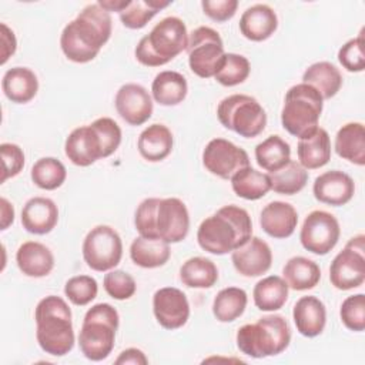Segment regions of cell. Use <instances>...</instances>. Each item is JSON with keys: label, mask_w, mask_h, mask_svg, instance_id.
Segmentation results:
<instances>
[{"label": "cell", "mask_w": 365, "mask_h": 365, "mask_svg": "<svg viewBox=\"0 0 365 365\" xmlns=\"http://www.w3.org/2000/svg\"><path fill=\"white\" fill-rule=\"evenodd\" d=\"M113 20L98 1L81 9L74 20L67 23L60 36V47L67 60L78 64L94 60L110 40Z\"/></svg>", "instance_id": "1"}, {"label": "cell", "mask_w": 365, "mask_h": 365, "mask_svg": "<svg viewBox=\"0 0 365 365\" xmlns=\"http://www.w3.org/2000/svg\"><path fill=\"white\" fill-rule=\"evenodd\" d=\"M134 225L141 237L161 238L168 244H177L188 234L190 214L180 198L150 197L138 204Z\"/></svg>", "instance_id": "2"}, {"label": "cell", "mask_w": 365, "mask_h": 365, "mask_svg": "<svg viewBox=\"0 0 365 365\" xmlns=\"http://www.w3.org/2000/svg\"><path fill=\"white\" fill-rule=\"evenodd\" d=\"M252 237V221L247 210L230 204L201 221L197 230L198 245L214 255L232 252Z\"/></svg>", "instance_id": "3"}, {"label": "cell", "mask_w": 365, "mask_h": 365, "mask_svg": "<svg viewBox=\"0 0 365 365\" xmlns=\"http://www.w3.org/2000/svg\"><path fill=\"white\" fill-rule=\"evenodd\" d=\"M36 338L48 355L63 356L74 346V329L68 304L57 295H47L34 309Z\"/></svg>", "instance_id": "4"}, {"label": "cell", "mask_w": 365, "mask_h": 365, "mask_svg": "<svg viewBox=\"0 0 365 365\" xmlns=\"http://www.w3.org/2000/svg\"><path fill=\"white\" fill-rule=\"evenodd\" d=\"M188 31L185 23L175 16L160 20L135 46L134 54L140 64L160 67L187 50Z\"/></svg>", "instance_id": "5"}, {"label": "cell", "mask_w": 365, "mask_h": 365, "mask_svg": "<svg viewBox=\"0 0 365 365\" xmlns=\"http://www.w3.org/2000/svg\"><path fill=\"white\" fill-rule=\"evenodd\" d=\"M238 349L251 358L282 354L291 342V328L282 315L261 317L255 324L242 325L235 336Z\"/></svg>", "instance_id": "6"}, {"label": "cell", "mask_w": 365, "mask_h": 365, "mask_svg": "<svg viewBox=\"0 0 365 365\" xmlns=\"http://www.w3.org/2000/svg\"><path fill=\"white\" fill-rule=\"evenodd\" d=\"M118 325L120 315L113 305L100 302L88 308L78 332L81 354L94 362L106 359L114 349Z\"/></svg>", "instance_id": "7"}, {"label": "cell", "mask_w": 365, "mask_h": 365, "mask_svg": "<svg viewBox=\"0 0 365 365\" xmlns=\"http://www.w3.org/2000/svg\"><path fill=\"white\" fill-rule=\"evenodd\" d=\"M324 98L309 84L299 83L288 88L281 110V124L287 133L302 138L318 128Z\"/></svg>", "instance_id": "8"}, {"label": "cell", "mask_w": 365, "mask_h": 365, "mask_svg": "<svg viewBox=\"0 0 365 365\" xmlns=\"http://www.w3.org/2000/svg\"><path fill=\"white\" fill-rule=\"evenodd\" d=\"M217 118L222 127L244 138L259 135L267 125V113L257 98L248 94H231L217 106Z\"/></svg>", "instance_id": "9"}, {"label": "cell", "mask_w": 365, "mask_h": 365, "mask_svg": "<svg viewBox=\"0 0 365 365\" xmlns=\"http://www.w3.org/2000/svg\"><path fill=\"white\" fill-rule=\"evenodd\" d=\"M188 66L201 78L217 74L225 51L220 33L208 26H200L188 34Z\"/></svg>", "instance_id": "10"}, {"label": "cell", "mask_w": 365, "mask_h": 365, "mask_svg": "<svg viewBox=\"0 0 365 365\" xmlns=\"http://www.w3.org/2000/svg\"><path fill=\"white\" fill-rule=\"evenodd\" d=\"M84 262L88 268L104 272L114 269L123 257V241L120 234L110 225L91 228L81 247Z\"/></svg>", "instance_id": "11"}, {"label": "cell", "mask_w": 365, "mask_h": 365, "mask_svg": "<svg viewBox=\"0 0 365 365\" xmlns=\"http://www.w3.org/2000/svg\"><path fill=\"white\" fill-rule=\"evenodd\" d=\"M339 235L341 228L335 215L324 210H314L302 222L299 242L315 255H327L338 244Z\"/></svg>", "instance_id": "12"}, {"label": "cell", "mask_w": 365, "mask_h": 365, "mask_svg": "<svg viewBox=\"0 0 365 365\" xmlns=\"http://www.w3.org/2000/svg\"><path fill=\"white\" fill-rule=\"evenodd\" d=\"M202 165L208 173L230 180L238 170L250 165L248 153L225 138H212L202 151Z\"/></svg>", "instance_id": "13"}, {"label": "cell", "mask_w": 365, "mask_h": 365, "mask_svg": "<svg viewBox=\"0 0 365 365\" xmlns=\"http://www.w3.org/2000/svg\"><path fill=\"white\" fill-rule=\"evenodd\" d=\"M153 312L164 329H178L190 318V302L187 295L175 287H164L153 295Z\"/></svg>", "instance_id": "14"}, {"label": "cell", "mask_w": 365, "mask_h": 365, "mask_svg": "<svg viewBox=\"0 0 365 365\" xmlns=\"http://www.w3.org/2000/svg\"><path fill=\"white\" fill-rule=\"evenodd\" d=\"M118 115L130 125H141L150 120L154 110L153 97L145 87L137 83L123 84L114 98Z\"/></svg>", "instance_id": "15"}, {"label": "cell", "mask_w": 365, "mask_h": 365, "mask_svg": "<svg viewBox=\"0 0 365 365\" xmlns=\"http://www.w3.org/2000/svg\"><path fill=\"white\" fill-rule=\"evenodd\" d=\"M231 262L242 277H259L271 268L272 251L264 240L251 237L231 252Z\"/></svg>", "instance_id": "16"}, {"label": "cell", "mask_w": 365, "mask_h": 365, "mask_svg": "<svg viewBox=\"0 0 365 365\" xmlns=\"http://www.w3.org/2000/svg\"><path fill=\"white\" fill-rule=\"evenodd\" d=\"M64 154L77 167H88L104 158L101 141L91 124L80 125L67 135Z\"/></svg>", "instance_id": "17"}, {"label": "cell", "mask_w": 365, "mask_h": 365, "mask_svg": "<svg viewBox=\"0 0 365 365\" xmlns=\"http://www.w3.org/2000/svg\"><path fill=\"white\" fill-rule=\"evenodd\" d=\"M312 192L319 202L341 207L352 200L355 182L349 174L341 170H329L315 178Z\"/></svg>", "instance_id": "18"}, {"label": "cell", "mask_w": 365, "mask_h": 365, "mask_svg": "<svg viewBox=\"0 0 365 365\" xmlns=\"http://www.w3.org/2000/svg\"><path fill=\"white\" fill-rule=\"evenodd\" d=\"M329 281L341 291L361 287L365 281V257L348 248L339 251L329 265Z\"/></svg>", "instance_id": "19"}, {"label": "cell", "mask_w": 365, "mask_h": 365, "mask_svg": "<svg viewBox=\"0 0 365 365\" xmlns=\"http://www.w3.org/2000/svg\"><path fill=\"white\" fill-rule=\"evenodd\" d=\"M58 222V208L51 198L33 197L21 210L23 228L36 235H44L54 230Z\"/></svg>", "instance_id": "20"}, {"label": "cell", "mask_w": 365, "mask_h": 365, "mask_svg": "<svg viewBox=\"0 0 365 365\" xmlns=\"http://www.w3.org/2000/svg\"><path fill=\"white\" fill-rule=\"evenodd\" d=\"M298 224V212L289 202L271 201L259 214L262 231L277 240L288 238L294 234Z\"/></svg>", "instance_id": "21"}, {"label": "cell", "mask_w": 365, "mask_h": 365, "mask_svg": "<svg viewBox=\"0 0 365 365\" xmlns=\"http://www.w3.org/2000/svg\"><path fill=\"white\" fill-rule=\"evenodd\" d=\"M278 27V17L274 9L264 3H257L245 9L240 17V31L251 41L269 38Z\"/></svg>", "instance_id": "22"}, {"label": "cell", "mask_w": 365, "mask_h": 365, "mask_svg": "<svg viewBox=\"0 0 365 365\" xmlns=\"http://www.w3.org/2000/svg\"><path fill=\"white\" fill-rule=\"evenodd\" d=\"M292 319L297 331L307 338H315L322 334L327 324V308L324 302L314 297H301L292 309Z\"/></svg>", "instance_id": "23"}, {"label": "cell", "mask_w": 365, "mask_h": 365, "mask_svg": "<svg viewBox=\"0 0 365 365\" xmlns=\"http://www.w3.org/2000/svg\"><path fill=\"white\" fill-rule=\"evenodd\" d=\"M19 269L30 278L47 277L54 268V255L48 247L37 241L23 242L16 252Z\"/></svg>", "instance_id": "24"}, {"label": "cell", "mask_w": 365, "mask_h": 365, "mask_svg": "<svg viewBox=\"0 0 365 365\" xmlns=\"http://www.w3.org/2000/svg\"><path fill=\"white\" fill-rule=\"evenodd\" d=\"M298 163L305 170H317L331 160V138L325 128L318 127L307 137L298 138Z\"/></svg>", "instance_id": "25"}, {"label": "cell", "mask_w": 365, "mask_h": 365, "mask_svg": "<svg viewBox=\"0 0 365 365\" xmlns=\"http://www.w3.org/2000/svg\"><path fill=\"white\" fill-rule=\"evenodd\" d=\"M174 145V137L171 130L160 123H154L148 127H145L137 141V148L140 155L150 161V163H158L165 160Z\"/></svg>", "instance_id": "26"}, {"label": "cell", "mask_w": 365, "mask_h": 365, "mask_svg": "<svg viewBox=\"0 0 365 365\" xmlns=\"http://www.w3.org/2000/svg\"><path fill=\"white\" fill-rule=\"evenodd\" d=\"M1 90L11 103L26 104L36 97L38 80L36 73L29 67H11L3 74Z\"/></svg>", "instance_id": "27"}, {"label": "cell", "mask_w": 365, "mask_h": 365, "mask_svg": "<svg viewBox=\"0 0 365 365\" xmlns=\"http://www.w3.org/2000/svg\"><path fill=\"white\" fill-rule=\"evenodd\" d=\"M335 153L355 164L364 165L365 164V127L362 123L352 121L344 124L335 135L334 143Z\"/></svg>", "instance_id": "28"}, {"label": "cell", "mask_w": 365, "mask_h": 365, "mask_svg": "<svg viewBox=\"0 0 365 365\" xmlns=\"http://www.w3.org/2000/svg\"><path fill=\"white\" fill-rule=\"evenodd\" d=\"M188 93L185 77L173 70L160 71L151 84V97L155 103L165 107L178 106L184 101Z\"/></svg>", "instance_id": "29"}, {"label": "cell", "mask_w": 365, "mask_h": 365, "mask_svg": "<svg viewBox=\"0 0 365 365\" xmlns=\"http://www.w3.org/2000/svg\"><path fill=\"white\" fill-rule=\"evenodd\" d=\"M171 257L170 244L161 238L138 235L130 245L131 261L141 268H158L168 262Z\"/></svg>", "instance_id": "30"}, {"label": "cell", "mask_w": 365, "mask_h": 365, "mask_svg": "<svg viewBox=\"0 0 365 365\" xmlns=\"http://www.w3.org/2000/svg\"><path fill=\"white\" fill-rule=\"evenodd\" d=\"M302 83L312 86L324 100H329L341 90L342 74L335 64L329 61H317L305 68Z\"/></svg>", "instance_id": "31"}, {"label": "cell", "mask_w": 365, "mask_h": 365, "mask_svg": "<svg viewBox=\"0 0 365 365\" xmlns=\"http://www.w3.org/2000/svg\"><path fill=\"white\" fill-rule=\"evenodd\" d=\"M288 291L289 287L282 277L268 275L254 285L252 299L259 311L274 312L285 305Z\"/></svg>", "instance_id": "32"}, {"label": "cell", "mask_w": 365, "mask_h": 365, "mask_svg": "<svg viewBox=\"0 0 365 365\" xmlns=\"http://www.w3.org/2000/svg\"><path fill=\"white\" fill-rule=\"evenodd\" d=\"M282 278L294 291H307L318 285L321 279L319 265L307 257H292L282 268Z\"/></svg>", "instance_id": "33"}, {"label": "cell", "mask_w": 365, "mask_h": 365, "mask_svg": "<svg viewBox=\"0 0 365 365\" xmlns=\"http://www.w3.org/2000/svg\"><path fill=\"white\" fill-rule=\"evenodd\" d=\"M230 180L235 195L248 201L259 200L271 190L268 174L258 171L251 165L238 170Z\"/></svg>", "instance_id": "34"}, {"label": "cell", "mask_w": 365, "mask_h": 365, "mask_svg": "<svg viewBox=\"0 0 365 365\" xmlns=\"http://www.w3.org/2000/svg\"><path fill=\"white\" fill-rule=\"evenodd\" d=\"M180 279L190 288H211L218 281V268L210 258L192 257L182 262Z\"/></svg>", "instance_id": "35"}, {"label": "cell", "mask_w": 365, "mask_h": 365, "mask_svg": "<svg viewBox=\"0 0 365 365\" xmlns=\"http://www.w3.org/2000/svg\"><path fill=\"white\" fill-rule=\"evenodd\" d=\"M271 190L282 195H294L308 182V171L295 160H289L279 170L268 173Z\"/></svg>", "instance_id": "36"}, {"label": "cell", "mask_w": 365, "mask_h": 365, "mask_svg": "<svg viewBox=\"0 0 365 365\" xmlns=\"http://www.w3.org/2000/svg\"><path fill=\"white\" fill-rule=\"evenodd\" d=\"M254 154L257 164L271 173L279 170L291 160V147L282 137L275 134L257 144Z\"/></svg>", "instance_id": "37"}, {"label": "cell", "mask_w": 365, "mask_h": 365, "mask_svg": "<svg viewBox=\"0 0 365 365\" xmlns=\"http://www.w3.org/2000/svg\"><path fill=\"white\" fill-rule=\"evenodd\" d=\"M248 304V295L242 288H222L212 301V314L220 322H232L240 318Z\"/></svg>", "instance_id": "38"}, {"label": "cell", "mask_w": 365, "mask_h": 365, "mask_svg": "<svg viewBox=\"0 0 365 365\" xmlns=\"http://www.w3.org/2000/svg\"><path fill=\"white\" fill-rule=\"evenodd\" d=\"M30 177L38 188L53 191L64 184L67 178V170L60 160L54 157H43L33 164Z\"/></svg>", "instance_id": "39"}, {"label": "cell", "mask_w": 365, "mask_h": 365, "mask_svg": "<svg viewBox=\"0 0 365 365\" xmlns=\"http://www.w3.org/2000/svg\"><path fill=\"white\" fill-rule=\"evenodd\" d=\"M170 1L158 0H134L120 13V20L124 27L131 30H140L163 9L168 7Z\"/></svg>", "instance_id": "40"}, {"label": "cell", "mask_w": 365, "mask_h": 365, "mask_svg": "<svg viewBox=\"0 0 365 365\" xmlns=\"http://www.w3.org/2000/svg\"><path fill=\"white\" fill-rule=\"evenodd\" d=\"M251 73V64L247 57L237 53H225L224 60L214 76L217 83L224 87H234L244 83Z\"/></svg>", "instance_id": "41"}, {"label": "cell", "mask_w": 365, "mask_h": 365, "mask_svg": "<svg viewBox=\"0 0 365 365\" xmlns=\"http://www.w3.org/2000/svg\"><path fill=\"white\" fill-rule=\"evenodd\" d=\"M98 294V284L91 275H76L64 284V295L67 299L77 305L84 307L90 304Z\"/></svg>", "instance_id": "42"}, {"label": "cell", "mask_w": 365, "mask_h": 365, "mask_svg": "<svg viewBox=\"0 0 365 365\" xmlns=\"http://www.w3.org/2000/svg\"><path fill=\"white\" fill-rule=\"evenodd\" d=\"M103 287L106 292L113 299H117V301L130 299L137 291L135 279L128 272L121 269H110L104 275Z\"/></svg>", "instance_id": "43"}, {"label": "cell", "mask_w": 365, "mask_h": 365, "mask_svg": "<svg viewBox=\"0 0 365 365\" xmlns=\"http://www.w3.org/2000/svg\"><path fill=\"white\" fill-rule=\"evenodd\" d=\"M339 317L342 324L354 332H362L365 329V295L355 294L344 299Z\"/></svg>", "instance_id": "44"}, {"label": "cell", "mask_w": 365, "mask_h": 365, "mask_svg": "<svg viewBox=\"0 0 365 365\" xmlns=\"http://www.w3.org/2000/svg\"><path fill=\"white\" fill-rule=\"evenodd\" d=\"M364 33L358 37L348 40L338 51V61L349 73H361L365 68V50Z\"/></svg>", "instance_id": "45"}, {"label": "cell", "mask_w": 365, "mask_h": 365, "mask_svg": "<svg viewBox=\"0 0 365 365\" xmlns=\"http://www.w3.org/2000/svg\"><path fill=\"white\" fill-rule=\"evenodd\" d=\"M93 128L96 130L101 147H103V155L104 158L110 157L117 151V148L121 144V128L120 125L110 117H100L91 123Z\"/></svg>", "instance_id": "46"}, {"label": "cell", "mask_w": 365, "mask_h": 365, "mask_svg": "<svg viewBox=\"0 0 365 365\" xmlns=\"http://www.w3.org/2000/svg\"><path fill=\"white\" fill-rule=\"evenodd\" d=\"M1 154V182H6L9 178L16 177L24 167V153L20 145L14 143H1L0 144Z\"/></svg>", "instance_id": "47"}, {"label": "cell", "mask_w": 365, "mask_h": 365, "mask_svg": "<svg viewBox=\"0 0 365 365\" xmlns=\"http://www.w3.org/2000/svg\"><path fill=\"white\" fill-rule=\"evenodd\" d=\"M201 7L205 16L217 23H224L232 19L238 9L237 0H202Z\"/></svg>", "instance_id": "48"}, {"label": "cell", "mask_w": 365, "mask_h": 365, "mask_svg": "<svg viewBox=\"0 0 365 365\" xmlns=\"http://www.w3.org/2000/svg\"><path fill=\"white\" fill-rule=\"evenodd\" d=\"M0 29H1V33H0V37H1V60H0V63L6 64L7 60L16 53L17 40H16L14 31L6 23H1Z\"/></svg>", "instance_id": "49"}, {"label": "cell", "mask_w": 365, "mask_h": 365, "mask_svg": "<svg viewBox=\"0 0 365 365\" xmlns=\"http://www.w3.org/2000/svg\"><path fill=\"white\" fill-rule=\"evenodd\" d=\"M115 364H133V365H147L148 358L145 354L138 348H127L120 352L115 359Z\"/></svg>", "instance_id": "50"}, {"label": "cell", "mask_w": 365, "mask_h": 365, "mask_svg": "<svg viewBox=\"0 0 365 365\" xmlns=\"http://www.w3.org/2000/svg\"><path fill=\"white\" fill-rule=\"evenodd\" d=\"M14 222V207L13 204L1 197L0 198V230H7Z\"/></svg>", "instance_id": "51"}, {"label": "cell", "mask_w": 365, "mask_h": 365, "mask_svg": "<svg viewBox=\"0 0 365 365\" xmlns=\"http://www.w3.org/2000/svg\"><path fill=\"white\" fill-rule=\"evenodd\" d=\"M98 4L107 10L108 13L110 11H117L118 14L130 4V1H125V0H100Z\"/></svg>", "instance_id": "52"}, {"label": "cell", "mask_w": 365, "mask_h": 365, "mask_svg": "<svg viewBox=\"0 0 365 365\" xmlns=\"http://www.w3.org/2000/svg\"><path fill=\"white\" fill-rule=\"evenodd\" d=\"M364 241H365V237H364L362 234L355 235V237H352V238L346 242L345 248L352 250V251H355V252H358V254H362V255H364V250H365V247H364Z\"/></svg>", "instance_id": "53"}]
</instances>
